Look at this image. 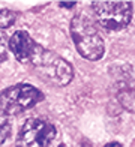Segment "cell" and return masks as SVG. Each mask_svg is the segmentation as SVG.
<instances>
[{"instance_id": "1", "label": "cell", "mask_w": 135, "mask_h": 147, "mask_svg": "<svg viewBox=\"0 0 135 147\" xmlns=\"http://www.w3.org/2000/svg\"><path fill=\"white\" fill-rule=\"evenodd\" d=\"M71 36L81 57L93 62L102 59L105 53L104 39L90 17L84 14L74 17L71 21Z\"/></svg>"}, {"instance_id": "2", "label": "cell", "mask_w": 135, "mask_h": 147, "mask_svg": "<svg viewBox=\"0 0 135 147\" xmlns=\"http://www.w3.org/2000/svg\"><path fill=\"white\" fill-rule=\"evenodd\" d=\"M30 63L33 65V68L41 78H44L47 83L57 86V87L68 86L74 78L72 66L63 57L41 45L36 47Z\"/></svg>"}, {"instance_id": "3", "label": "cell", "mask_w": 135, "mask_h": 147, "mask_svg": "<svg viewBox=\"0 0 135 147\" xmlns=\"http://www.w3.org/2000/svg\"><path fill=\"white\" fill-rule=\"evenodd\" d=\"M92 8L98 26L108 32L123 30L132 20L131 2H93Z\"/></svg>"}, {"instance_id": "4", "label": "cell", "mask_w": 135, "mask_h": 147, "mask_svg": "<svg viewBox=\"0 0 135 147\" xmlns=\"http://www.w3.org/2000/svg\"><path fill=\"white\" fill-rule=\"evenodd\" d=\"M42 99L44 95L39 89L21 83L11 86L0 93V108L8 116H17L35 107Z\"/></svg>"}, {"instance_id": "5", "label": "cell", "mask_w": 135, "mask_h": 147, "mask_svg": "<svg viewBox=\"0 0 135 147\" xmlns=\"http://www.w3.org/2000/svg\"><path fill=\"white\" fill-rule=\"evenodd\" d=\"M56 137V126L47 117H32L26 120L18 132L17 147H50Z\"/></svg>"}, {"instance_id": "6", "label": "cell", "mask_w": 135, "mask_h": 147, "mask_svg": "<svg viewBox=\"0 0 135 147\" xmlns=\"http://www.w3.org/2000/svg\"><path fill=\"white\" fill-rule=\"evenodd\" d=\"M110 75L113 77L116 96L120 105L126 111L135 113V65L119 63L110 66Z\"/></svg>"}, {"instance_id": "7", "label": "cell", "mask_w": 135, "mask_h": 147, "mask_svg": "<svg viewBox=\"0 0 135 147\" xmlns=\"http://www.w3.org/2000/svg\"><path fill=\"white\" fill-rule=\"evenodd\" d=\"M38 44L32 39V36L24 30H18L12 35L9 39V50L14 53L18 62L21 63H30L32 57L35 54Z\"/></svg>"}, {"instance_id": "8", "label": "cell", "mask_w": 135, "mask_h": 147, "mask_svg": "<svg viewBox=\"0 0 135 147\" xmlns=\"http://www.w3.org/2000/svg\"><path fill=\"white\" fill-rule=\"evenodd\" d=\"M9 134H11V119L0 108V146L8 140Z\"/></svg>"}, {"instance_id": "9", "label": "cell", "mask_w": 135, "mask_h": 147, "mask_svg": "<svg viewBox=\"0 0 135 147\" xmlns=\"http://www.w3.org/2000/svg\"><path fill=\"white\" fill-rule=\"evenodd\" d=\"M17 21V12L11 9H0V29H8Z\"/></svg>"}, {"instance_id": "10", "label": "cell", "mask_w": 135, "mask_h": 147, "mask_svg": "<svg viewBox=\"0 0 135 147\" xmlns=\"http://www.w3.org/2000/svg\"><path fill=\"white\" fill-rule=\"evenodd\" d=\"M8 47L9 45H6L3 36H0V63H3L8 59Z\"/></svg>"}, {"instance_id": "11", "label": "cell", "mask_w": 135, "mask_h": 147, "mask_svg": "<svg viewBox=\"0 0 135 147\" xmlns=\"http://www.w3.org/2000/svg\"><path fill=\"white\" fill-rule=\"evenodd\" d=\"M75 5H77V2H59L60 8H68V9H72Z\"/></svg>"}, {"instance_id": "12", "label": "cell", "mask_w": 135, "mask_h": 147, "mask_svg": "<svg viewBox=\"0 0 135 147\" xmlns=\"http://www.w3.org/2000/svg\"><path fill=\"white\" fill-rule=\"evenodd\" d=\"M104 147H122V144H120V143H117V141H113V143L105 144Z\"/></svg>"}, {"instance_id": "13", "label": "cell", "mask_w": 135, "mask_h": 147, "mask_svg": "<svg viewBox=\"0 0 135 147\" xmlns=\"http://www.w3.org/2000/svg\"><path fill=\"white\" fill-rule=\"evenodd\" d=\"M59 147H68V146H65V144H60Z\"/></svg>"}, {"instance_id": "14", "label": "cell", "mask_w": 135, "mask_h": 147, "mask_svg": "<svg viewBox=\"0 0 135 147\" xmlns=\"http://www.w3.org/2000/svg\"><path fill=\"white\" fill-rule=\"evenodd\" d=\"M134 147H135V146H134Z\"/></svg>"}]
</instances>
